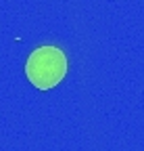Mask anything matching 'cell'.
Returning <instances> with one entry per match:
<instances>
[{"instance_id":"obj_1","label":"cell","mask_w":144,"mask_h":151,"mask_svg":"<svg viewBox=\"0 0 144 151\" xmlns=\"http://www.w3.org/2000/svg\"><path fill=\"white\" fill-rule=\"evenodd\" d=\"M65 73H67V57L57 46L35 48L25 63V76L40 90L55 88L63 80Z\"/></svg>"}]
</instances>
